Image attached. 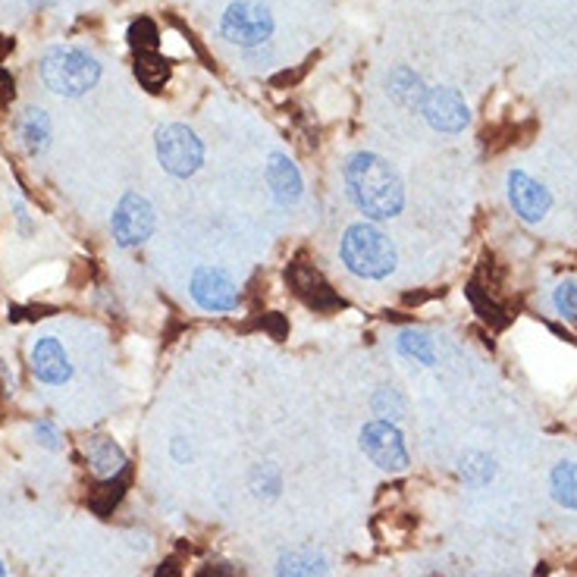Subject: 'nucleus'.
<instances>
[{"label": "nucleus", "mask_w": 577, "mask_h": 577, "mask_svg": "<svg viewBox=\"0 0 577 577\" xmlns=\"http://www.w3.org/2000/svg\"><path fill=\"white\" fill-rule=\"evenodd\" d=\"M154 148H157V160L160 167L176 179H189L201 170L204 164V145L201 139L182 123H170L164 129H157V139H154Z\"/></svg>", "instance_id": "obj_4"}, {"label": "nucleus", "mask_w": 577, "mask_h": 577, "mask_svg": "<svg viewBox=\"0 0 577 577\" xmlns=\"http://www.w3.org/2000/svg\"><path fill=\"white\" fill-rule=\"evenodd\" d=\"M386 85H389V98L396 100V104H401V107H408V110H421V107H424L426 85L421 82V75L411 73L408 67L393 70Z\"/></svg>", "instance_id": "obj_16"}, {"label": "nucleus", "mask_w": 577, "mask_h": 577, "mask_svg": "<svg viewBox=\"0 0 577 577\" xmlns=\"http://www.w3.org/2000/svg\"><path fill=\"white\" fill-rule=\"evenodd\" d=\"M339 257L346 271L361 279H386L399 264L396 242L376 224H351L339 242Z\"/></svg>", "instance_id": "obj_2"}, {"label": "nucleus", "mask_w": 577, "mask_h": 577, "mask_svg": "<svg viewBox=\"0 0 577 577\" xmlns=\"http://www.w3.org/2000/svg\"><path fill=\"white\" fill-rule=\"evenodd\" d=\"M154 577H182V572H179V565H176V562H164V565L154 572Z\"/></svg>", "instance_id": "obj_28"}, {"label": "nucleus", "mask_w": 577, "mask_h": 577, "mask_svg": "<svg viewBox=\"0 0 577 577\" xmlns=\"http://www.w3.org/2000/svg\"><path fill=\"white\" fill-rule=\"evenodd\" d=\"M28 3H32V7H50L53 0H28Z\"/></svg>", "instance_id": "obj_29"}, {"label": "nucleus", "mask_w": 577, "mask_h": 577, "mask_svg": "<svg viewBox=\"0 0 577 577\" xmlns=\"http://www.w3.org/2000/svg\"><path fill=\"white\" fill-rule=\"evenodd\" d=\"M276 577H326L324 552L308 550V546L283 552L276 565Z\"/></svg>", "instance_id": "obj_15"}, {"label": "nucleus", "mask_w": 577, "mask_h": 577, "mask_svg": "<svg viewBox=\"0 0 577 577\" xmlns=\"http://www.w3.org/2000/svg\"><path fill=\"white\" fill-rule=\"evenodd\" d=\"M421 113L436 132H446V135H455L471 123V110L455 88H426Z\"/></svg>", "instance_id": "obj_9"}, {"label": "nucleus", "mask_w": 577, "mask_h": 577, "mask_svg": "<svg viewBox=\"0 0 577 577\" xmlns=\"http://www.w3.org/2000/svg\"><path fill=\"white\" fill-rule=\"evenodd\" d=\"M552 500L565 508H575L577 512V465L575 461H558L550 474Z\"/></svg>", "instance_id": "obj_19"}, {"label": "nucleus", "mask_w": 577, "mask_h": 577, "mask_svg": "<svg viewBox=\"0 0 577 577\" xmlns=\"http://www.w3.org/2000/svg\"><path fill=\"white\" fill-rule=\"evenodd\" d=\"M220 28H224L226 41H232L239 48H257L274 35V13L264 3L236 0L226 7Z\"/></svg>", "instance_id": "obj_5"}, {"label": "nucleus", "mask_w": 577, "mask_h": 577, "mask_svg": "<svg viewBox=\"0 0 577 577\" xmlns=\"http://www.w3.org/2000/svg\"><path fill=\"white\" fill-rule=\"evenodd\" d=\"M82 449H85V458H88L92 471L98 477H104V480L125 471L123 449H120L110 436H88V440L82 443Z\"/></svg>", "instance_id": "obj_14"}, {"label": "nucleus", "mask_w": 577, "mask_h": 577, "mask_svg": "<svg viewBox=\"0 0 577 577\" xmlns=\"http://www.w3.org/2000/svg\"><path fill=\"white\" fill-rule=\"evenodd\" d=\"M41 82L60 98H82L100 82V63L79 48H50L41 57Z\"/></svg>", "instance_id": "obj_3"}, {"label": "nucleus", "mask_w": 577, "mask_h": 577, "mask_svg": "<svg viewBox=\"0 0 577 577\" xmlns=\"http://www.w3.org/2000/svg\"><path fill=\"white\" fill-rule=\"evenodd\" d=\"M286 279L292 283L296 292H304L301 299L308 301L311 308H317V311H326V308L339 304V299L329 292V286L324 283V276L317 274V271H311V267H304V264H292V271L286 274Z\"/></svg>", "instance_id": "obj_13"}, {"label": "nucleus", "mask_w": 577, "mask_h": 577, "mask_svg": "<svg viewBox=\"0 0 577 577\" xmlns=\"http://www.w3.org/2000/svg\"><path fill=\"white\" fill-rule=\"evenodd\" d=\"M189 292L201 311H211V314H229L239 308V286L220 267H199L192 274Z\"/></svg>", "instance_id": "obj_8"}, {"label": "nucleus", "mask_w": 577, "mask_h": 577, "mask_svg": "<svg viewBox=\"0 0 577 577\" xmlns=\"http://www.w3.org/2000/svg\"><path fill=\"white\" fill-rule=\"evenodd\" d=\"M35 436H38L41 446H48V449H57V446H60V436H57V430H53V424H48V421H38V424H35Z\"/></svg>", "instance_id": "obj_26"}, {"label": "nucleus", "mask_w": 577, "mask_h": 577, "mask_svg": "<svg viewBox=\"0 0 577 577\" xmlns=\"http://www.w3.org/2000/svg\"><path fill=\"white\" fill-rule=\"evenodd\" d=\"M496 474V465H493V458L490 455H483V452H468L465 458H461V477L471 483V486H483V483H490Z\"/></svg>", "instance_id": "obj_22"}, {"label": "nucleus", "mask_w": 577, "mask_h": 577, "mask_svg": "<svg viewBox=\"0 0 577 577\" xmlns=\"http://www.w3.org/2000/svg\"><path fill=\"white\" fill-rule=\"evenodd\" d=\"M129 45L135 53H148V50L160 48V32L151 20H139L129 25Z\"/></svg>", "instance_id": "obj_23"}, {"label": "nucleus", "mask_w": 577, "mask_h": 577, "mask_svg": "<svg viewBox=\"0 0 577 577\" xmlns=\"http://www.w3.org/2000/svg\"><path fill=\"white\" fill-rule=\"evenodd\" d=\"M361 449L376 468L393 471V474L405 471L411 461L408 449H405V440H401V430L386 418H376V421H368L361 426Z\"/></svg>", "instance_id": "obj_7"}, {"label": "nucleus", "mask_w": 577, "mask_h": 577, "mask_svg": "<svg viewBox=\"0 0 577 577\" xmlns=\"http://www.w3.org/2000/svg\"><path fill=\"white\" fill-rule=\"evenodd\" d=\"M552 304H555V311H558L565 321H577V283L575 279H565V283H558V286H555V292H552Z\"/></svg>", "instance_id": "obj_24"}, {"label": "nucleus", "mask_w": 577, "mask_h": 577, "mask_svg": "<svg viewBox=\"0 0 577 577\" xmlns=\"http://www.w3.org/2000/svg\"><path fill=\"white\" fill-rule=\"evenodd\" d=\"M13 95H16V88H13V75L0 67V110H7V104L13 100Z\"/></svg>", "instance_id": "obj_27"}, {"label": "nucleus", "mask_w": 577, "mask_h": 577, "mask_svg": "<svg viewBox=\"0 0 577 577\" xmlns=\"http://www.w3.org/2000/svg\"><path fill=\"white\" fill-rule=\"evenodd\" d=\"M267 185H271V195H274L279 207H292L301 199V192H304L299 167L286 154H271V160H267Z\"/></svg>", "instance_id": "obj_12"}, {"label": "nucleus", "mask_w": 577, "mask_h": 577, "mask_svg": "<svg viewBox=\"0 0 577 577\" xmlns=\"http://www.w3.org/2000/svg\"><path fill=\"white\" fill-rule=\"evenodd\" d=\"M0 577H7V572H3V565H0Z\"/></svg>", "instance_id": "obj_30"}, {"label": "nucleus", "mask_w": 577, "mask_h": 577, "mask_svg": "<svg viewBox=\"0 0 577 577\" xmlns=\"http://www.w3.org/2000/svg\"><path fill=\"white\" fill-rule=\"evenodd\" d=\"M32 374L38 383H48V386H60L73 376V364H70V354L67 349L53 339V336H41L35 346H32Z\"/></svg>", "instance_id": "obj_11"}, {"label": "nucleus", "mask_w": 577, "mask_h": 577, "mask_svg": "<svg viewBox=\"0 0 577 577\" xmlns=\"http://www.w3.org/2000/svg\"><path fill=\"white\" fill-rule=\"evenodd\" d=\"M135 75L148 92H160L170 79V63L160 50H148V53H135Z\"/></svg>", "instance_id": "obj_18"}, {"label": "nucleus", "mask_w": 577, "mask_h": 577, "mask_svg": "<svg viewBox=\"0 0 577 577\" xmlns=\"http://www.w3.org/2000/svg\"><path fill=\"white\" fill-rule=\"evenodd\" d=\"M125 477H129V468H125V471H120L117 477H107V483H104V486H98V490L92 493V508H95L98 515H110V508L123 500Z\"/></svg>", "instance_id": "obj_21"}, {"label": "nucleus", "mask_w": 577, "mask_h": 577, "mask_svg": "<svg viewBox=\"0 0 577 577\" xmlns=\"http://www.w3.org/2000/svg\"><path fill=\"white\" fill-rule=\"evenodd\" d=\"M399 351L405 358H414L418 364H436V349H433V339L426 333L418 329H401L399 333Z\"/></svg>", "instance_id": "obj_20"}, {"label": "nucleus", "mask_w": 577, "mask_h": 577, "mask_svg": "<svg viewBox=\"0 0 577 577\" xmlns=\"http://www.w3.org/2000/svg\"><path fill=\"white\" fill-rule=\"evenodd\" d=\"M195 577H242V572L229 562H217V565H204Z\"/></svg>", "instance_id": "obj_25"}, {"label": "nucleus", "mask_w": 577, "mask_h": 577, "mask_svg": "<svg viewBox=\"0 0 577 577\" xmlns=\"http://www.w3.org/2000/svg\"><path fill=\"white\" fill-rule=\"evenodd\" d=\"M154 226H157L154 207L139 192H125L120 204L113 207V217H110V232H113L120 249H135V245L148 242Z\"/></svg>", "instance_id": "obj_6"}, {"label": "nucleus", "mask_w": 577, "mask_h": 577, "mask_svg": "<svg viewBox=\"0 0 577 577\" xmlns=\"http://www.w3.org/2000/svg\"><path fill=\"white\" fill-rule=\"evenodd\" d=\"M346 189L354 207L368 220H393L405 207V185L401 176L371 151L351 154L346 164Z\"/></svg>", "instance_id": "obj_1"}, {"label": "nucleus", "mask_w": 577, "mask_h": 577, "mask_svg": "<svg viewBox=\"0 0 577 577\" xmlns=\"http://www.w3.org/2000/svg\"><path fill=\"white\" fill-rule=\"evenodd\" d=\"M508 204L525 224H540L550 214L552 195L550 189L540 185L537 179H530L521 170H512L508 173Z\"/></svg>", "instance_id": "obj_10"}, {"label": "nucleus", "mask_w": 577, "mask_h": 577, "mask_svg": "<svg viewBox=\"0 0 577 577\" xmlns=\"http://www.w3.org/2000/svg\"><path fill=\"white\" fill-rule=\"evenodd\" d=\"M16 129H20V139H23L28 154H41L50 145V117L41 107L23 110L20 120H16Z\"/></svg>", "instance_id": "obj_17"}]
</instances>
